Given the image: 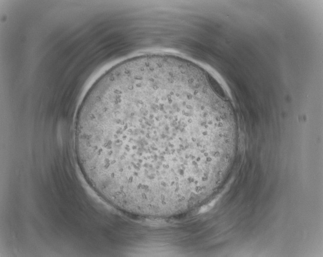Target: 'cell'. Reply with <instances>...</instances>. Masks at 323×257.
Returning a JSON list of instances; mask_svg holds the SVG:
<instances>
[{
	"label": "cell",
	"instance_id": "1",
	"mask_svg": "<svg viewBox=\"0 0 323 257\" xmlns=\"http://www.w3.org/2000/svg\"><path fill=\"white\" fill-rule=\"evenodd\" d=\"M228 123L198 73L170 61L120 64L78 111L75 148L114 184L167 192L198 182L223 159Z\"/></svg>",
	"mask_w": 323,
	"mask_h": 257
}]
</instances>
